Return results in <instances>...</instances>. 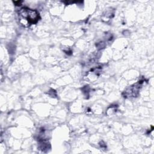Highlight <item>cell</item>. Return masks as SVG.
I'll use <instances>...</instances> for the list:
<instances>
[{
	"label": "cell",
	"mask_w": 154,
	"mask_h": 154,
	"mask_svg": "<svg viewBox=\"0 0 154 154\" xmlns=\"http://www.w3.org/2000/svg\"><path fill=\"white\" fill-rule=\"evenodd\" d=\"M19 15L22 19L28 22L29 25L37 23L39 19V14L36 10L28 8H22L19 12Z\"/></svg>",
	"instance_id": "cell-1"
}]
</instances>
